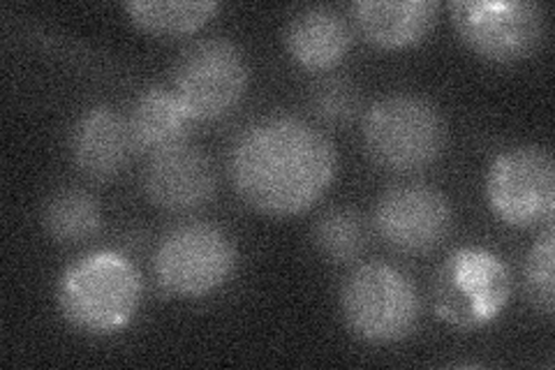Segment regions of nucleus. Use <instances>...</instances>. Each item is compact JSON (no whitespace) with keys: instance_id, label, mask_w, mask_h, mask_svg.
<instances>
[{"instance_id":"nucleus-1","label":"nucleus","mask_w":555,"mask_h":370,"mask_svg":"<svg viewBox=\"0 0 555 370\" xmlns=\"http://www.w3.org/2000/svg\"><path fill=\"white\" fill-rule=\"evenodd\" d=\"M338 153L324 132L297 116H267L243 130L230 151L236 195L264 216H299L332 188Z\"/></svg>"},{"instance_id":"nucleus-2","label":"nucleus","mask_w":555,"mask_h":370,"mask_svg":"<svg viewBox=\"0 0 555 370\" xmlns=\"http://www.w3.org/2000/svg\"><path fill=\"white\" fill-rule=\"evenodd\" d=\"M142 276L116 251H95L75 259L56 283V304L65 320L93 336L124 331L142 306Z\"/></svg>"},{"instance_id":"nucleus-3","label":"nucleus","mask_w":555,"mask_h":370,"mask_svg":"<svg viewBox=\"0 0 555 370\" xmlns=\"http://www.w3.org/2000/svg\"><path fill=\"white\" fill-rule=\"evenodd\" d=\"M363 146L371 161L393 174L430 167L444 151L447 128L440 112L420 95L382 98L363 116Z\"/></svg>"},{"instance_id":"nucleus-4","label":"nucleus","mask_w":555,"mask_h":370,"mask_svg":"<svg viewBox=\"0 0 555 370\" xmlns=\"http://www.w3.org/2000/svg\"><path fill=\"white\" fill-rule=\"evenodd\" d=\"M340 310L354 339L393 345L412 336L420 322V292L412 280L385 261H369L345 278Z\"/></svg>"},{"instance_id":"nucleus-5","label":"nucleus","mask_w":555,"mask_h":370,"mask_svg":"<svg viewBox=\"0 0 555 370\" xmlns=\"http://www.w3.org/2000/svg\"><path fill=\"white\" fill-rule=\"evenodd\" d=\"M512 271L507 261L479 245L451 253L433 283V308L442 322L461 331L489 327L507 308Z\"/></svg>"},{"instance_id":"nucleus-6","label":"nucleus","mask_w":555,"mask_h":370,"mask_svg":"<svg viewBox=\"0 0 555 370\" xmlns=\"http://www.w3.org/2000/svg\"><path fill=\"white\" fill-rule=\"evenodd\" d=\"M449 14L463 44L498 65L530 59L546 38V10L532 0H454Z\"/></svg>"},{"instance_id":"nucleus-7","label":"nucleus","mask_w":555,"mask_h":370,"mask_svg":"<svg viewBox=\"0 0 555 370\" xmlns=\"http://www.w3.org/2000/svg\"><path fill=\"white\" fill-rule=\"evenodd\" d=\"M236 245L220 227L181 225L158 243L153 278L169 296L199 298L220 290L236 271Z\"/></svg>"},{"instance_id":"nucleus-8","label":"nucleus","mask_w":555,"mask_h":370,"mask_svg":"<svg viewBox=\"0 0 555 370\" xmlns=\"http://www.w3.org/2000/svg\"><path fill=\"white\" fill-rule=\"evenodd\" d=\"M486 200L509 227L530 229L553 220L555 163L548 149L514 146L493 157L486 174Z\"/></svg>"},{"instance_id":"nucleus-9","label":"nucleus","mask_w":555,"mask_h":370,"mask_svg":"<svg viewBox=\"0 0 555 370\" xmlns=\"http://www.w3.org/2000/svg\"><path fill=\"white\" fill-rule=\"evenodd\" d=\"M250 69L243 51L224 38L190 47L173 69V93L195 123L232 114L248 91Z\"/></svg>"},{"instance_id":"nucleus-10","label":"nucleus","mask_w":555,"mask_h":370,"mask_svg":"<svg viewBox=\"0 0 555 370\" xmlns=\"http://www.w3.org/2000/svg\"><path fill=\"white\" fill-rule=\"evenodd\" d=\"M451 204L440 190L405 183L393 186L377 200L375 229L393 251L424 255L436 251L451 232Z\"/></svg>"},{"instance_id":"nucleus-11","label":"nucleus","mask_w":555,"mask_h":370,"mask_svg":"<svg viewBox=\"0 0 555 370\" xmlns=\"http://www.w3.org/2000/svg\"><path fill=\"white\" fill-rule=\"evenodd\" d=\"M142 186L153 206L167 214H190L214 200L218 176L204 151L181 144L149 157Z\"/></svg>"},{"instance_id":"nucleus-12","label":"nucleus","mask_w":555,"mask_h":370,"mask_svg":"<svg viewBox=\"0 0 555 370\" xmlns=\"http://www.w3.org/2000/svg\"><path fill=\"white\" fill-rule=\"evenodd\" d=\"M69 151L83 176L93 181L116 179L134 153L128 116L109 104H95L86 110L69 135Z\"/></svg>"},{"instance_id":"nucleus-13","label":"nucleus","mask_w":555,"mask_h":370,"mask_svg":"<svg viewBox=\"0 0 555 370\" xmlns=\"http://www.w3.org/2000/svg\"><path fill=\"white\" fill-rule=\"evenodd\" d=\"M436 0H359L352 16L359 33L379 49H408L428 38L438 24Z\"/></svg>"},{"instance_id":"nucleus-14","label":"nucleus","mask_w":555,"mask_h":370,"mask_svg":"<svg viewBox=\"0 0 555 370\" xmlns=\"http://www.w3.org/2000/svg\"><path fill=\"white\" fill-rule=\"evenodd\" d=\"M285 47L292 61L308 73H326L350 51L352 28L338 10L312 5L289 20L285 28Z\"/></svg>"},{"instance_id":"nucleus-15","label":"nucleus","mask_w":555,"mask_h":370,"mask_svg":"<svg viewBox=\"0 0 555 370\" xmlns=\"http://www.w3.org/2000/svg\"><path fill=\"white\" fill-rule=\"evenodd\" d=\"M130 135L134 151L155 155L160 151L188 144L195 120L183 107L173 88L151 86L137 95L130 116Z\"/></svg>"},{"instance_id":"nucleus-16","label":"nucleus","mask_w":555,"mask_h":370,"mask_svg":"<svg viewBox=\"0 0 555 370\" xmlns=\"http://www.w3.org/2000/svg\"><path fill=\"white\" fill-rule=\"evenodd\" d=\"M124 10L142 30L177 38L211 22L220 5L214 0H134V3H126Z\"/></svg>"},{"instance_id":"nucleus-17","label":"nucleus","mask_w":555,"mask_h":370,"mask_svg":"<svg viewBox=\"0 0 555 370\" xmlns=\"http://www.w3.org/2000/svg\"><path fill=\"white\" fill-rule=\"evenodd\" d=\"M42 225L59 243H83L100 232L102 210L91 192L65 188L44 204Z\"/></svg>"},{"instance_id":"nucleus-18","label":"nucleus","mask_w":555,"mask_h":370,"mask_svg":"<svg viewBox=\"0 0 555 370\" xmlns=\"http://www.w3.org/2000/svg\"><path fill=\"white\" fill-rule=\"evenodd\" d=\"M312 239L328 261L350 264L366 248V225L352 208H332L318 220Z\"/></svg>"},{"instance_id":"nucleus-19","label":"nucleus","mask_w":555,"mask_h":370,"mask_svg":"<svg viewBox=\"0 0 555 370\" xmlns=\"http://www.w3.org/2000/svg\"><path fill=\"white\" fill-rule=\"evenodd\" d=\"M553 261H555V229L553 220L544 225V232L537 237L524 264V288L537 312L553 317L555 306V283H553Z\"/></svg>"},{"instance_id":"nucleus-20","label":"nucleus","mask_w":555,"mask_h":370,"mask_svg":"<svg viewBox=\"0 0 555 370\" xmlns=\"http://www.w3.org/2000/svg\"><path fill=\"white\" fill-rule=\"evenodd\" d=\"M310 107L318 118L332 126L350 120L359 110L357 88L345 79H324L310 93Z\"/></svg>"}]
</instances>
